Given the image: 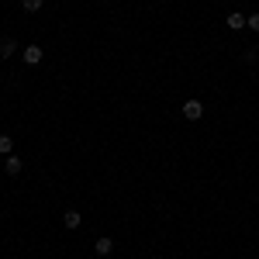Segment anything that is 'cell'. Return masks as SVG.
<instances>
[{"label": "cell", "instance_id": "obj_5", "mask_svg": "<svg viewBox=\"0 0 259 259\" xmlns=\"http://www.w3.org/2000/svg\"><path fill=\"white\" fill-rule=\"evenodd\" d=\"M225 24H228L232 31H242V28H245V14H239V11H232V14L225 18Z\"/></svg>", "mask_w": 259, "mask_h": 259}, {"label": "cell", "instance_id": "obj_6", "mask_svg": "<svg viewBox=\"0 0 259 259\" xmlns=\"http://www.w3.org/2000/svg\"><path fill=\"white\" fill-rule=\"evenodd\" d=\"M18 49H21V45H18L14 38H4V41H0V59H11Z\"/></svg>", "mask_w": 259, "mask_h": 259}, {"label": "cell", "instance_id": "obj_10", "mask_svg": "<svg viewBox=\"0 0 259 259\" xmlns=\"http://www.w3.org/2000/svg\"><path fill=\"white\" fill-rule=\"evenodd\" d=\"M245 28H249V31H256V35H259V11H256V14H249V18H245Z\"/></svg>", "mask_w": 259, "mask_h": 259}, {"label": "cell", "instance_id": "obj_7", "mask_svg": "<svg viewBox=\"0 0 259 259\" xmlns=\"http://www.w3.org/2000/svg\"><path fill=\"white\" fill-rule=\"evenodd\" d=\"M62 221H66V228H69V232H76V228H80V221H83V214H80V211H66Z\"/></svg>", "mask_w": 259, "mask_h": 259}, {"label": "cell", "instance_id": "obj_2", "mask_svg": "<svg viewBox=\"0 0 259 259\" xmlns=\"http://www.w3.org/2000/svg\"><path fill=\"white\" fill-rule=\"evenodd\" d=\"M21 56H24V62H28V66H38L45 52H41L38 45H24V52H21Z\"/></svg>", "mask_w": 259, "mask_h": 259}, {"label": "cell", "instance_id": "obj_8", "mask_svg": "<svg viewBox=\"0 0 259 259\" xmlns=\"http://www.w3.org/2000/svg\"><path fill=\"white\" fill-rule=\"evenodd\" d=\"M41 4H45V0H21V7H24L28 14H38V11H41Z\"/></svg>", "mask_w": 259, "mask_h": 259}, {"label": "cell", "instance_id": "obj_9", "mask_svg": "<svg viewBox=\"0 0 259 259\" xmlns=\"http://www.w3.org/2000/svg\"><path fill=\"white\" fill-rule=\"evenodd\" d=\"M11 149H14L11 135H0V156H11Z\"/></svg>", "mask_w": 259, "mask_h": 259}, {"label": "cell", "instance_id": "obj_3", "mask_svg": "<svg viewBox=\"0 0 259 259\" xmlns=\"http://www.w3.org/2000/svg\"><path fill=\"white\" fill-rule=\"evenodd\" d=\"M21 169H24V162H21L18 156H14V152H11V156H7V159H4V173H7V177H18Z\"/></svg>", "mask_w": 259, "mask_h": 259}, {"label": "cell", "instance_id": "obj_4", "mask_svg": "<svg viewBox=\"0 0 259 259\" xmlns=\"http://www.w3.org/2000/svg\"><path fill=\"white\" fill-rule=\"evenodd\" d=\"M94 252H97V256H111V252H114V239H107V235L97 239L94 242Z\"/></svg>", "mask_w": 259, "mask_h": 259}, {"label": "cell", "instance_id": "obj_1", "mask_svg": "<svg viewBox=\"0 0 259 259\" xmlns=\"http://www.w3.org/2000/svg\"><path fill=\"white\" fill-rule=\"evenodd\" d=\"M183 118H187V121H200V118H204V104H200L197 97L183 100Z\"/></svg>", "mask_w": 259, "mask_h": 259}, {"label": "cell", "instance_id": "obj_11", "mask_svg": "<svg viewBox=\"0 0 259 259\" xmlns=\"http://www.w3.org/2000/svg\"><path fill=\"white\" fill-rule=\"evenodd\" d=\"M0 76H4V73H0Z\"/></svg>", "mask_w": 259, "mask_h": 259}]
</instances>
